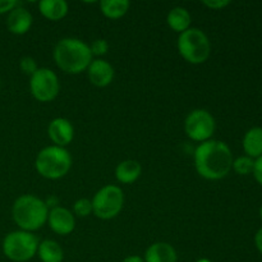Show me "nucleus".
<instances>
[{"label": "nucleus", "instance_id": "obj_9", "mask_svg": "<svg viewBox=\"0 0 262 262\" xmlns=\"http://www.w3.org/2000/svg\"><path fill=\"white\" fill-rule=\"evenodd\" d=\"M215 127H216V123H215L214 117L205 109L192 110L184 120L186 135L196 142L202 143L211 140Z\"/></svg>", "mask_w": 262, "mask_h": 262}, {"label": "nucleus", "instance_id": "obj_1", "mask_svg": "<svg viewBox=\"0 0 262 262\" xmlns=\"http://www.w3.org/2000/svg\"><path fill=\"white\" fill-rule=\"evenodd\" d=\"M233 154L229 146L219 140H209L197 146L194 151V166L202 178L220 181L232 170Z\"/></svg>", "mask_w": 262, "mask_h": 262}, {"label": "nucleus", "instance_id": "obj_22", "mask_svg": "<svg viewBox=\"0 0 262 262\" xmlns=\"http://www.w3.org/2000/svg\"><path fill=\"white\" fill-rule=\"evenodd\" d=\"M74 215L79 217L89 216L92 212V202L89 199H79L73 205Z\"/></svg>", "mask_w": 262, "mask_h": 262}, {"label": "nucleus", "instance_id": "obj_31", "mask_svg": "<svg viewBox=\"0 0 262 262\" xmlns=\"http://www.w3.org/2000/svg\"><path fill=\"white\" fill-rule=\"evenodd\" d=\"M260 219H261V222H262V205H261V207H260Z\"/></svg>", "mask_w": 262, "mask_h": 262}, {"label": "nucleus", "instance_id": "obj_5", "mask_svg": "<svg viewBox=\"0 0 262 262\" xmlns=\"http://www.w3.org/2000/svg\"><path fill=\"white\" fill-rule=\"evenodd\" d=\"M177 46L182 58L191 64L205 63L211 53V43L207 35L194 27L179 33Z\"/></svg>", "mask_w": 262, "mask_h": 262}, {"label": "nucleus", "instance_id": "obj_28", "mask_svg": "<svg viewBox=\"0 0 262 262\" xmlns=\"http://www.w3.org/2000/svg\"><path fill=\"white\" fill-rule=\"evenodd\" d=\"M253 241H255V246L257 248V251L262 255V227L256 232Z\"/></svg>", "mask_w": 262, "mask_h": 262}, {"label": "nucleus", "instance_id": "obj_27", "mask_svg": "<svg viewBox=\"0 0 262 262\" xmlns=\"http://www.w3.org/2000/svg\"><path fill=\"white\" fill-rule=\"evenodd\" d=\"M252 176L255 177L256 182L262 187V156L255 160V166H253Z\"/></svg>", "mask_w": 262, "mask_h": 262}, {"label": "nucleus", "instance_id": "obj_23", "mask_svg": "<svg viewBox=\"0 0 262 262\" xmlns=\"http://www.w3.org/2000/svg\"><path fill=\"white\" fill-rule=\"evenodd\" d=\"M90 49H91L92 56H102L109 50V43L104 38H97V40L92 41V43L90 45Z\"/></svg>", "mask_w": 262, "mask_h": 262}, {"label": "nucleus", "instance_id": "obj_16", "mask_svg": "<svg viewBox=\"0 0 262 262\" xmlns=\"http://www.w3.org/2000/svg\"><path fill=\"white\" fill-rule=\"evenodd\" d=\"M242 146L246 156H250L253 160L262 156V128L253 127L248 129L243 136Z\"/></svg>", "mask_w": 262, "mask_h": 262}, {"label": "nucleus", "instance_id": "obj_13", "mask_svg": "<svg viewBox=\"0 0 262 262\" xmlns=\"http://www.w3.org/2000/svg\"><path fill=\"white\" fill-rule=\"evenodd\" d=\"M32 14L26 8L17 5L8 13L7 28L13 35H25L32 26Z\"/></svg>", "mask_w": 262, "mask_h": 262}, {"label": "nucleus", "instance_id": "obj_26", "mask_svg": "<svg viewBox=\"0 0 262 262\" xmlns=\"http://www.w3.org/2000/svg\"><path fill=\"white\" fill-rule=\"evenodd\" d=\"M17 5H19V3L15 2V0H0V14L9 13L10 10L14 9Z\"/></svg>", "mask_w": 262, "mask_h": 262}, {"label": "nucleus", "instance_id": "obj_4", "mask_svg": "<svg viewBox=\"0 0 262 262\" xmlns=\"http://www.w3.org/2000/svg\"><path fill=\"white\" fill-rule=\"evenodd\" d=\"M35 168L41 177L46 179H60L69 173L72 168V156L69 151L59 146H48L37 154Z\"/></svg>", "mask_w": 262, "mask_h": 262}, {"label": "nucleus", "instance_id": "obj_3", "mask_svg": "<svg viewBox=\"0 0 262 262\" xmlns=\"http://www.w3.org/2000/svg\"><path fill=\"white\" fill-rule=\"evenodd\" d=\"M12 216L20 230L32 233L48 223L49 207L33 194H22L13 204Z\"/></svg>", "mask_w": 262, "mask_h": 262}, {"label": "nucleus", "instance_id": "obj_19", "mask_svg": "<svg viewBox=\"0 0 262 262\" xmlns=\"http://www.w3.org/2000/svg\"><path fill=\"white\" fill-rule=\"evenodd\" d=\"M37 256L41 262H63L64 251L55 241L45 239L38 243Z\"/></svg>", "mask_w": 262, "mask_h": 262}, {"label": "nucleus", "instance_id": "obj_11", "mask_svg": "<svg viewBox=\"0 0 262 262\" xmlns=\"http://www.w3.org/2000/svg\"><path fill=\"white\" fill-rule=\"evenodd\" d=\"M48 135L54 146L66 148L74 138L73 124L66 118H55L49 123Z\"/></svg>", "mask_w": 262, "mask_h": 262}, {"label": "nucleus", "instance_id": "obj_24", "mask_svg": "<svg viewBox=\"0 0 262 262\" xmlns=\"http://www.w3.org/2000/svg\"><path fill=\"white\" fill-rule=\"evenodd\" d=\"M19 68L25 74L32 76V74L37 71L38 67H37V63H36L35 59L31 58V56H25V58L20 59Z\"/></svg>", "mask_w": 262, "mask_h": 262}, {"label": "nucleus", "instance_id": "obj_18", "mask_svg": "<svg viewBox=\"0 0 262 262\" xmlns=\"http://www.w3.org/2000/svg\"><path fill=\"white\" fill-rule=\"evenodd\" d=\"M191 14L188 10L183 7H176L168 13L166 17V22L168 26L176 32L182 33L191 28Z\"/></svg>", "mask_w": 262, "mask_h": 262}, {"label": "nucleus", "instance_id": "obj_21", "mask_svg": "<svg viewBox=\"0 0 262 262\" xmlns=\"http://www.w3.org/2000/svg\"><path fill=\"white\" fill-rule=\"evenodd\" d=\"M253 166H255V160L250 156L243 155L233 160L232 169L239 176H250L253 173Z\"/></svg>", "mask_w": 262, "mask_h": 262}, {"label": "nucleus", "instance_id": "obj_6", "mask_svg": "<svg viewBox=\"0 0 262 262\" xmlns=\"http://www.w3.org/2000/svg\"><path fill=\"white\" fill-rule=\"evenodd\" d=\"M3 253L13 262H27L37 255L38 239L33 233L15 230L3 239Z\"/></svg>", "mask_w": 262, "mask_h": 262}, {"label": "nucleus", "instance_id": "obj_7", "mask_svg": "<svg viewBox=\"0 0 262 262\" xmlns=\"http://www.w3.org/2000/svg\"><path fill=\"white\" fill-rule=\"evenodd\" d=\"M92 212L101 220L114 219L122 211L124 205V194L120 187L105 186L95 193L92 199Z\"/></svg>", "mask_w": 262, "mask_h": 262}, {"label": "nucleus", "instance_id": "obj_29", "mask_svg": "<svg viewBox=\"0 0 262 262\" xmlns=\"http://www.w3.org/2000/svg\"><path fill=\"white\" fill-rule=\"evenodd\" d=\"M122 262H145V260H143L142 257H140V256L135 255V256H128V257H125Z\"/></svg>", "mask_w": 262, "mask_h": 262}, {"label": "nucleus", "instance_id": "obj_15", "mask_svg": "<svg viewBox=\"0 0 262 262\" xmlns=\"http://www.w3.org/2000/svg\"><path fill=\"white\" fill-rule=\"evenodd\" d=\"M141 173H142V168L141 164L137 160H128L122 161L115 168V178L119 183L123 184H132L140 178Z\"/></svg>", "mask_w": 262, "mask_h": 262}, {"label": "nucleus", "instance_id": "obj_17", "mask_svg": "<svg viewBox=\"0 0 262 262\" xmlns=\"http://www.w3.org/2000/svg\"><path fill=\"white\" fill-rule=\"evenodd\" d=\"M38 9L42 17L56 22L68 14V3L66 0H42L38 3Z\"/></svg>", "mask_w": 262, "mask_h": 262}, {"label": "nucleus", "instance_id": "obj_14", "mask_svg": "<svg viewBox=\"0 0 262 262\" xmlns=\"http://www.w3.org/2000/svg\"><path fill=\"white\" fill-rule=\"evenodd\" d=\"M145 262H177L178 255L176 248L166 242H156L145 252Z\"/></svg>", "mask_w": 262, "mask_h": 262}, {"label": "nucleus", "instance_id": "obj_8", "mask_svg": "<svg viewBox=\"0 0 262 262\" xmlns=\"http://www.w3.org/2000/svg\"><path fill=\"white\" fill-rule=\"evenodd\" d=\"M30 90L32 96L40 102H50L56 99L60 90L59 78L49 68H38L30 78Z\"/></svg>", "mask_w": 262, "mask_h": 262}, {"label": "nucleus", "instance_id": "obj_10", "mask_svg": "<svg viewBox=\"0 0 262 262\" xmlns=\"http://www.w3.org/2000/svg\"><path fill=\"white\" fill-rule=\"evenodd\" d=\"M48 223L50 229L59 235L71 234L76 227L74 215L68 209L61 206H54L49 211Z\"/></svg>", "mask_w": 262, "mask_h": 262}, {"label": "nucleus", "instance_id": "obj_30", "mask_svg": "<svg viewBox=\"0 0 262 262\" xmlns=\"http://www.w3.org/2000/svg\"><path fill=\"white\" fill-rule=\"evenodd\" d=\"M196 262H212V261H210L209 258H200V260H197Z\"/></svg>", "mask_w": 262, "mask_h": 262}, {"label": "nucleus", "instance_id": "obj_20", "mask_svg": "<svg viewBox=\"0 0 262 262\" xmlns=\"http://www.w3.org/2000/svg\"><path fill=\"white\" fill-rule=\"evenodd\" d=\"M130 3L128 0H102L100 2V10L110 19L122 18L128 12Z\"/></svg>", "mask_w": 262, "mask_h": 262}, {"label": "nucleus", "instance_id": "obj_25", "mask_svg": "<svg viewBox=\"0 0 262 262\" xmlns=\"http://www.w3.org/2000/svg\"><path fill=\"white\" fill-rule=\"evenodd\" d=\"M202 4L212 10H220L224 9L225 7H228V5L230 4V2L229 0H204Z\"/></svg>", "mask_w": 262, "mask_h": 262}, {"label": "nucleus", "instance_id": "obj_12", "mask_svg": "<svg viewBox=\"0 0 262 262\" xmlns=\"http://www.w3.org/2000/svg\"><path fill=\"white\" fill-rule=\"evenodd\" d=\"M89 79L94 86L106 87L114 79V68L104 59H95L87 68Z\"/></svg>", "mask_w": 262, "mask_h": 262}, {"label": "nucleus", "instance_id": "obj_2", "mask_svg": "<svg viewBox=\"0 0 262 262\" xmlns=\"http://www.w3.org/2000/svg\"><path fill=\"white\" fill-rule=\"evenodd\" d=\"M54 60L58 68L66 73H82L87 71L92 61L91 49L79 38H61L54 49Z\"/></svg>", "mask_w": 262, "mask_h": 262}]
</instances>
